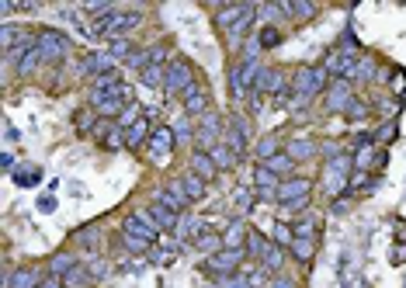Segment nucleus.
Masks as SVG:
<instances>
[{
    "label": "nucleus",
    "instance_id": "obj_1",
    "mask_svg": "<svg viewBox=\"0 0 406 288\" xmlns=\"http://www.w3.org/2000/svg\"><path fill=\"white\" fill-rule=\"evenodd\" d=\"M139 24H143L139 10H111V14H104L101 21H94L91 35L104 38V42H115V38H129V31L139 28Z\"/></svg>",
    "mask_w": 406,
    "mask_h": 288
},
{
    "label": "nucleus",
    "instance_id": "obj_2",
    "mask_svg": "<svg viewBox=\"0 0 406 288\" xmlns=\"http://www.w3.org/2000/svg\"><path fill=\"white\" fill-rule=\"evenodd\" d=\"M330 87V73L323 70V66H299L296 73H292V84H289V91L299 97V101H312L316 94H323Z\"/></svg>",
    "mask_w": 406,
    "mask_h": 288
},
{
    "label": "nucleus",
    "instance_id": "obj_3",
    "mask_svg": "<svg viewBox=\"0 0 406 288\" xmlns=\"http://www.w3.org/2000/svg\"><path fill=\"white\" fill-rule=\"evenodd\" d=\"M309 198H312V181L309 178H289V181H282V188L275 194V201L282 208H289V212H303L309 205Z\"/></svg>",
    "mask_w": 406,
    "mask_h": 288
},
{
    "label": "nucleus",
    "instance_id": "obj_4",
    "mask_svg": "<svg viewBox=\"0 0 406 288\" xmlns=\"http://www.w3.org/2000/svg\"><path fill=\"white\" fill-rule=\"evenodd\" d=\"M351 174H354L351 157L333 153V160L323 167V188H326V194H330V198H333V194H344V188L351 185Z\"/></svg>",
    "mask_w": 406,
    "mask_h": 288
},
{
    "label": "nucleus",
    "instance_id": "obj_5",
    "mask_svg": "<svg viewBox=\"0 0 406 288\" xmlns=\"http://www.w3.org/2000/svg\"><path fill=\"white\" fill-rule=\"evenodd\" d=\"M122 236H129L132 243L153 247V243L160 240V229L153 226V219H150L146 212H132V215H125V222H122Z\"/></svg>",
    "mask_w": 406,
    "mask_h": 288
},
{
    "label": "nucleus",
    "instance_id": "obj_6",
    "mask_svg": "<svg viewBox=\"0 0 406 288\" xmlns=\"http://www.w3.org/2000/svg\"><path fill=\"white\" fill-rule=\"evenodd\" d=\"M243 257H247V247H243V250H215L212 257H205L202 271L212 275L215 282H219V278H229V275H236V268L243 264Z\"/></svg>",
    "mask_w": 406,
    "mask_h": 288
},
{
    "label": "nucleus",
    "instance_id": "obj_7",
    "mask_svg": "<svg viewBox=\"0 0 406 288\" xmlns=\"http://www.w3.org/2000/svg\"><path fill=\"white\" fill-rule=\"evenodd\" d=\"M323 70L337 80H358V52H347V49H333L326 59H323Z\"/></svg>",
    "mask_w": 406,
    "mask_h": 288
},
{
    "label": "nucleus",
    "instance_id": "obj_8",
    "mask_svg": "<svg viewBox=\"0 0 406 288\" xmlns=\"http://www.w3.org/2000/svg\"><path fill=\"white\" fill-rule=\"evenodd\" d=\"M35 35H38V52H42L45 63H56V59H63L70 52V42H66V35L59 28H42Z\"/></svg>",
    "mask_w": 406,
    "mask_h": 288
},
{
    "label": "nucleus",
    "instance_id": "obj_9",
    "mask_svg": "<svg viewBox=\"0 0 406 288\" xmlns=\"http://www.w3.org/2000/svg\"><path fill=\"white\" fill-rule=\"evenodd\" d=\"M198 80H195V66L188 63V59H171V66H167V94H184L188 87H195Z\"/></svg>",
    "mask_w": 406,
    "mask_h": 288
},
{
    "label": "nucleus",
    "instance_id": "obj_10",
    "mask_svg": "<svg viewBox=\"0 0 406 288\" xmlns=\"http://www.w3.org/2000/svg\"><path fill=\"white\" fill-rule=\"evenodd\" d=\"M195 139H198V150H205V153H212V150L226 139V136H222V118H219V111L208 108L202 118H198V136H195Z\"/></svg>",
    "mask_w": 406,
    "mask_h": 288
},
{
    "label": "nucleus",
    "instance_id": "obj_11",
    "mask_svg": "<svg viewBox=\"0 0 406 288\" xmlns=\"http://www.w3.org/2000/svg\"><path fill=\"white\" fill-rule=\"evenodd\" d=\"M174 146H177V136H174L171 125L153 129V136H150V143H146V150H150V157H153L157 164H164V160L174 153Z\"/></svg>",
    "mask_w": 406,
    "mask_h": 288
},
{
    "label": "nucleus",
    "instance_id": "obj_12",
    "mask_svg": "<svg viewBox=\"0 0 406 288\" xmlns=\"http://www.w3.org/2000/svg\"><path fill=\"white\" fill-rule=\"evenodd\" d=\"M247 139H250V122H247L243 115H233V118H229V129H226V146H229L236 157H243V153H247Z\"/></svg>",
    "mask_w": 406,
    "mask_h": 288
},
{
    "label": "nucleus",
    "instance_id": "obj_13",
    "mask_svg": "<svg viewBox=\"0 0 406 288\" xmlns=\"http://www.w3.org/2000/svg\"><path fill=\"white\" fill-rule=\"evenodd\" d=\"M278 188H282V178H278L275 171H268L264 164H257V167H254V192L261 194L264 201H275Z\"/></svg>",
    "mask_w": 406,
    "mask_h": 288
},
{
    "label": "nucleus",
    "instance_id": "obj_14",
    "mask_svg": "<svg viewBox=\"0 0 406 288\" xmlns=\"http://www.w3.org/2000/svg\"><path fill=\"white\" fill-rule=\"evenodd\" d=\"M254 10H257L254 3H226V7L215 10V28H226V31H229V28H236V24H240L247 14H254Z\"/></svg>",
    "mask_w": 406,
    "mask_h": 288
},
{
    "label": "nucleus",
    "instance_id": "obj_15",
    "mask_svg": "<svg viewBox=\"0 0 406 288\" xmlns=\"http://www.w3.org/2000/svg\"><path fill=\"white\" fill-rule=\"evenodd\" d=\"M146 215L153 219V226H157V229H177V222H181V215H177L171 205H164L160 198H153V201H150Z\"/></svg>",
    "mask_w": 406,
    "mask_h": 288
},
{
    "label": "nucleus",
    "instance_id": "obj_16",
    "mask_svg": "<svg viewBox=\"0 0 406 288\" xmlns=\"http://www.w3.org/2000/svg\"><path fill=\"white\" fill-rule=\"evenodd\" d=\"M42 282H45L42 271H35V268H17V271H10V275L3 278V288H42Z\"/></svg>",
    "mask_w": 406,
    "mask_h": 288
},
{
    "label": "nucleus",
    "instance_id": "obj_17",
    "mask_svg": "<svg viewBox=\"0 0 406 288\" xmlns=\"http://www.w3.org/2000/svg\"><path fill=\"white\" fill-rule=\"evenodd\" d=\"M181 101H184L188 115H205V111H208V104H212V94H208V87H205V84H195V87H188V91L181 94Z\"/></svg>",
    "mask_w": 406,
    "mask_h": 288
},
{
    "label": "nucleus",
    "instance_id": "obj_18",
    "mask_svg": "<svg viewBox=\"0 0 406 288\" xmlns=\"http://www.w3.org/2000/svg\"><path fill=\"white\" fill-rule=\"evenodd\" d=\"M157 198H160L164 205H171V208H174L177 215H181V212H184V208L191 205V198H188V192H184V185H181V178H177V181H171V185H167L164 192L157 194Z\"/></svg>",
    "mask_w": 406,
    "mask_h": 288
},
{
    "label": "nucleus",
    "instance_id": "obj_19",
    "mask_svg": "<svg viewBox=\"0 0 406 288\" xmlns=\"http://www.w3.org/2000/svg\"><path fill=\"white\" fill-rule=\"evenodd\" d=\"M188 167H191L195 178H202L205 185H212V181L219 178V167H215V160H212L205 150H195V153H191V164H188Z\"/></svg>",
    "mask_w": 406,
    "mask_h": 288
},
{
    "label": "nucleus",
    "instance_id": "obj_20",
    "mask_svg": "<svg viewBox=\"0 0 406 288\" xmlns=\"http://www.w3.org/2000/svg\"><path fill=\"white\" fill-rule=\"evenodd\" d=\"M219 236H222V250H243V247H247L250 229H247V222H240V219H236V222H229Z\"/></svg>",
    "mask_w": 406,
    "mask_h": 288
},
{
    "label": "nucleus",
    "instance_id": "obj_21",
    "mask_svg": "<svg viewBox=\"0 0 406 288\" xmlns=\"http://www.w3.org/2000/svg\"><path fill=\"white\" fill-rule=\"evenodd\" d=\"M351 101H354V94H351V84L347 80L330 84V91H326V111H347Z\"/></svg>",
    "mask_w": 406,
    "mask_h": 288
},
{
    "label": "nucleus",
    "instance_id": "obj_22",
    "mask_svg": "<svg viewBox=\"0 0 406 288\" xmlns=\"http://www.w3.org/2000/svg\"><path fill=\"white\" fill-rule=\"evenodd\" d=\"M94 271L87 268V264H77V268H70L66 275H63V288H94Z\"/></svg>",
    "mask_w": 406,
    "mask_h": 288
},
{
    "label": "nucleus",
    "instance_id": "obj_23",
    "mask_svg": "<svg viewBox=\"0 0 406 288\" xmlns=\"http://www.w3.org/2000/svg\"><path fill=\"white\" fill-rule=\"evenodd\" d=\"M150 136H153V129H150V122H146V115H143L132 129H125V146H129V150L146 146V143H150Z\"/></svg>",
    "mask_w": 406,
    "mask_h": 288
},
{
    "label": "nucleus",
    "instance_id": "obj_24",
    "mask_svg": "<svg viewBox=\"0 0 406 288\" xmlns=\"http://www.w3.org/2000/svg\"><path fill=\"white\" fill-rule=\"evenodd\" d=\"M285 153H289L292 160H309V157H316V143H312L309 136H296V139H289Z\"/></svg>",
    "mask_w": 406,
    "mask_h": 288
},
{
    "label": "nucleus",
    "instance_id": "obj_25",
    "mask_svg": "<svg viewBox=\"0 0 406 288\" xmlns=\"http://www.w3.org/2000/svg\"><path fill=\"white\" fill-rule=\"evenodd\" d=\"M254 153H257L261 164H268L271 157H278V153H285V150H282V139H278V136H261L257 146H254Z\"/></svg>",
    "mask_w": 406,
    "mask_h": 288
},
{
    "label": "nucleus",
    "instance_id": "obj_26",
    "mask_svg": "<svg viewBox=\"0 0 406 288\" xmlns=\"http://www.w3.org/2000/svg\"><path fill=\"white\" fill-rule=\"evenodd\" d=\"M268 171H275L282 181H289V178H296V160L289 157V153H278V157H271L268 164H264Z\"/></svg>",
    "mask_w": 406,
    "mask_h": 288
},
{
    "label": "nucleus",
    "instance_id": "obj_27",
    "mask_svg": "<svg viewBox=\"0 0 406 288\" xmlns=\"http://www.w3.org/2000/svg\"><path fill=\"white\" fill-rule=\"evenodd\" d=\"M208 157L215 160V167H219V171H233V167H236V160H240V157H236V153L226 146V139H222V143H219V146H215Z\"/></svg>",
    "mask_w": 406,
    "mask_h": 288
},
{
    "label": "nucleus",
    "instance_id": "obj_28",
    "mask_svg": "<svg viewBox=\"0 0 406 288\" xmlns=\"http://www.w3.org/2000/svg\"><path fill=\"white\" fill-rule=\"evenodd\" d=\"M268 250H271V240H264L257 229H250V236H247V254H250L254 261H264Z\"/></svg>",
    "mask_w": 406,
    "mask_h": 288
},
{
    "label": "nucleus",
    "instance_id": "obj_29",
    "mask_svg": "<svg viewBox=\"0 0 406 288\" xmlns=\"http://www.w3.org/2000/svg\"><path fill=\"white\" fill-rule=\"evenodd\" d=\"M289 250H292V257H296L299 264H309V261H312V254H316V240H305V236H296V243H292Z\"/></svg>",
    "mask_w": 406,
    "mask_h": 288
},
{
    "label": "nucleus",
    "instance_id": "obj_30",
    "mask_svg": "<svg viewBox=\"0 0 406 288\" xmlns=\"http://www.w3.org/2000/svg\"><path fill=\"white\" fill-rule=\"evenodd\" d=\"M132 38H115V42H108V56L111 59H122V63H129L132 59Z\"/></svg>",
    "mask_w": 406,
    "mask_h": 288
},
{
    "label": "nucleus",
    "instance_id": "obj_31",
    "mask_svg": "<svg viewBox=\"0 0 406 288\" xmlns=\"http://www.w3.org/2000/svg\"><path fill=\"white\" fill-rule=\"evenodd\" d=\"M271 243H278L282 250H289V247L296 243V229L285 226V222H275V229H271Z\"/></svg>",
    "mask_w": 406,
    "mask_h": 288
},
{
    "label": "nucleus",
    "instance_id": "obj_32",
    "mask_svg": "<svg viewBox=\"0 0 406 288\" xmlns=\"http://www.w3.org/2000/svg\"><path fill=\"white\" fill-rule=\"evenodd\" d=\"M181 185H184V192H188V198H191V201H202V198H205V188H208L202 178H195L191 171L181 178Z\"/></svg>",
    "mask_w": 406,
    "mask_h": 288
},
{
    "label": "nucleus",
    "instance_id": "obj_33",
    "mask_svg": "<svg viewBox=\"0 0 406 288\" xmlns=\"http://www.w3.org/2000/svg\"><path fill=\"white\" fill-rule=\"evenodd\" d=\"M38 63H45V59H42V52H38V49H31L28 56H21V59H17V73H21V77H31V73L38 70Z\"/></svg>",
    "mask_w": 406,
    "mask_h": 288
},
{
    "label": "nucleus",
    "instance_id": "obj_34",
    "mask_svg": "<svg viewBox=\"0 0 406 288\" xmlns=\"http://www.w3.org/2000/svg\"><path fill=\"white\" fill-rule=\"evenodd\" d=\"M139 77H143L146 87H164L167 84V66H146Z\"/></svg>",
    "mask_w": 406,
    "mask_h": 288
},
{
    "label": "nucleus",
    "instance_id": "obj_35",
    "mask_svg": "<svg viewBox=\"0 0 406 288\" xmlns=\"http://www.w3.org/2000/svg\"><path fill=\"white\" fill-rule=\"evenodd\" d=\"M282 264H285V250H282L278 243H271V250L264 254L261 268H264V271H282Z\"/></svg>",
    "mask_w": 406,
    "mask_h": 288
},
{
    "label": "nucleus",
    "instance_id": "obj_36",
    "mask_svg": "<svg viewBox=\"0 0 406 288\" xmlns=\"http://www.w3.org/2000/svg\"><path fill=\"white\" fill-rule=\"evenodd\" d=\"M73 125H77V132H94L98 129V111H77L73 115Z\"/></svg>",
    "mask_w": 406,
    "mask_h": 288
},
{
    "label": "nucleus",
    "instance_id": "obj_37",
    "mask_svg": "<svg viewBox=\"0 0 406 288\" xmlns=\"http://www.w3.org/2000/svg\"><path fill=\"white\" fill-rule=\"evenodd\" d=\"M77 264H80V261H77L73 254H59V257H52V264H49V275H59V278H63V275H66L70 268H77Z\"/></svg>",
    "mask_w": 406,
    "mask_h": 288
},
{
    "label": "nucleus",
    "instance_id": "obj_38",
    "mask_svg": "<svg viewBox=\"0 0 406 288\" xmlns=\"http://www.w3.org/2000/svg\"><path fill=\"white\" fill-rule=\"evenodd\" d=\"M296 236H305V240H316V233H319V219L316 215H305V219H299L296 226Z\"/></svg>",
    "mask_w": 406,
    "mask_h": 288
},
{
    "label": "nucleus",
    "instance_id": "obj_39",
    "mask_svg": "<svg viewBox=\"0 0 406 288\" xmlns=\"http://www.w3.org/2000/svg\"><path fill=\"white\" fill-rule=\"evenodd\" d=\"M139 118H143V108H139V104H129V108L118 115V125H122V132H125V129H132Z\"/></svg>",
    "mask_w": 406,
    "mask_h": 288
},
{
    "label": "nucleus",
    "instance_id": "obj_40",
    "mask_svg": "<svg viewBox=\"0 0 406 288\" xmlns=\"http://www.w3.org/2000/svg\"><path fill=\"white\" fill-rule=\"evenodd\" d=\"M38 167H21V171H14V181L21 185V188H31V185H38Z\"/></svg>",
    "mask_w": 406,
    "mask_h": 288
},
{
    "label": "nucleus",
    "instance_id": "obj_41",
    "mask_svg": "<svg viewBox=\"0 0 406 288\" xmlns=\"http://www.w3.org/2000/svg\"><path fill=\"white\" fill-rule=\"evenodd\" d=\"M254 201H257V192H250V188H236L233 205H236L240 212H250V208H254Z\"/></svg>",
    "mask_w": 406,
    "mask_h": 288
},
{
    "label": "nucleus",
    "instance_id": "obj_42",
    "mask_svg": "<svg viewBox=\"0 0 406 288\" xmlns=\"http://www.w3.org/2000/svg\"><path fill=\"white\" fill-rule=\"evenodd\" d=\"M275 45H282V31H278L275 24H264V31H261V49H275Z\"/></svg>",
    "mask_w": 406,
    "mask_h": 288
},
{
    "label": "nucleus",
    "instance_id": "obj_43",
    "mask_svg": "<svg viewBox=\"0 0 406 288\" xmlns=\"http://www.w3.org/2000/svg\"><path fill=\"white\" fill-rule=\"evenodd\" d=\"M174 136H177V143H191V136H198V129L191 125V118H181L174 125Z\"/></svg>",
    "mask_w": 406,
    "mask_h": 288
},
{
    "label": "nucleus",
    "instance_id": "obj_44",
    "mask_svg": "<svg viewBox=\"0 0 406 288\" xmlns=\"http://www.w3.org/2000/svg\"><path fill=\"white\" fill-rule=\"evenodd\" d=\"M254 14H257V10H254ZM254 14H247V17H243V21H240V24H236V28H229V31H226V35H229V42H233V45H236V42H240V38H243V35H247V31H250V24H254Z\"/></svg>",
    "mask_w": 406,
    "mask_h": 288
},
{
    "label": "nucleus",
    "instance_id": "obj_45",
    "mask_svg": "<svg viewBox=\"0 0 406 288\" xmlns=\"http://www.w3.org/2000/svg\"><path fill=\"white\" fill-rule=\"evenodd\" d=\"M125 66H129V70H136V73H143V70L150 66V52H146V49H136V52H132V59H129Z\"/></svg>",
    "mask_w": 406,
    "mask_h": 288
},
{
    "label": "nucleus",
    "instance_id": "obj_46",
    "mask_svg": "<svg viewBox=\"0 0 406 288\" xmlns=\"http://www.w3.org/2000/svg\"><path fill=\"white\" fill-rule=\"evenodd\" d=\"M372 73H375V59L372 56H361L358 59V80H372Z\"/></svg>",
    "mask_w": 406,
    "mask_h": 288
},
{
    "label": "nucleus",
    "instance_id": "obj_47",
    "mask_svg": "<svg viewBox=\"0 0 406 288\" xmlns=\"http://www.w3.org/2000/svg\"><path fill=\"white\" fill-rule=\"evenodd\" d=\"M344 115H347V118H365V115H368V104L354 97V101L347 104V111H344Z\"/></svg>",
    "mask_w": 406,
    "mask_h": 288
},
{
    "label": "nucleus",
    "instance_id": "obj_48",
    "mask_svg": "<svg viewBox=\"0 0 406 288\" xmlns=\"http://www.w3.org/2000/svg\"><path fill=\"white\" fill-rule=\"evenodd\" d=\"M222 288H250V278H240V275H229V278H219Z\"/></svg>",
    "mask_w": 406,
    "mask_h": 288
},
{
    "label": "nucleus",
    "instance_id": "obj_49",
    "mask_svg": "<svg viewBox=\"0 0 406 288\" xmlns=\"http://www.w3.org/2000/svg\"><path fill=\"white\" fill-rule=\"evenodd\" d=\"M271 288H299V285H296L292 275H278V278H271Z\"/></svg>",
    "mask_w": 406,
    "mask_h": 288
},
{
    "label": "nucleus",
    "instance_id": "obj_50",
    "mask_svg": "<svg viewBox=\"0 0 406 288\" xmlns=\"http://www.w3.org/2000/svg\"><path fill=\"white\" fill-rule=\"evenodd\" d=\"M115 129H111V122H98V129H94V136H98V143H104V136H111Z\"/></svg>",
    "mask_w": 406,
    "mask_h": 288
},
{
    "label": "nucleus",
    "instance_id": "obj_51",
    "mask_svg": "<svg viewBox=\"0 0 406 288\" xmlns=\"http://www.w3.org/2000/svg\"><path fill=\"white\" fill-rule=\"evenodd\" d=\"M42 288H63V278H59V275H45Z\"/></svg>",
    "mask_w": 406,
    "mask_h": 288
},
{
    "label": "nucleus",
    "instance_id": "obj_52",
    "mask_svg": "<svg viewBox=\"0 0 406 288\" xmlns=\"http://www.w3.org/2000/svg\"><path fill=\"white\" fill-rule=\"evenodd\" d=\"M0 164H3V171H14V153H10V150H7V153H3V157H0Z\"/></svg>",
    "mask_w": 406,
    "mask_h": 288
},
{
    "label": "nucleus",
    "instance_id": "obj_53",
    "mask_svg": "<svg viewBox=\"0 0 406 288\" xmlns=\"http://www.w3.org/2000/svg\"><path fill=\"white\" fill-rule=\"evenodd\" d=\"M393 80H396V84H393V91L400 94V91H403V87H406V77H403V73H400V70H396V77H393Z\"/></svg>",
    "mask_w": 406,
    "mask_h": 288
},
{
    "label": "nucleus",
    "instance_id": "obj_54",
    "mask_svg": "<svg viewBox=\"0 0 406 288\" xmlns=\"http://www.w3.org/2000/svg\"><path fill=\"white\" fill-rule=\"evenodd\" d=\"M3 136H7V143H14V139H17V129L7 122V125H3Z\"/></svg>",
    "mask_w": 406,
    "mask_h": 288
}]
</instances>
